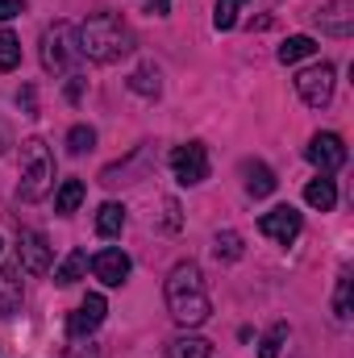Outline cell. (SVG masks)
I'll use <instances>...</instances> for the list:
<instances>
[{"mask_svg":"<svg viewBox=\"0 0 354 358\" xmlns=\"http://www.w3.org/2000/svg\"><path fill=\"white\" fill-rule=\"evenodd\" d=\"M76 50H80V59L108 67V63H117L134 50V34L117 13H96L76 29Z\"/></svg>","mask_w":354,"mask_h":358,"instance_id":"1","label":"cell"},{"mask_svg":"<svg viewBox=\"0 0 354 358\" xmlns=\"http://www.w3.org/2000/svg\"><path fill=\"white\" fill-rule=\"evenodd\" d=\"M163 296H167V308H171V317H176L179 325H204L208 321V313H213V300H208V287H204V275L196 263H176L171 275H167V287H163Z\"/></svg>","mask_w":354,"mask_h":358,"instance_id":"2","label":"cell"},{"mask_svg":"<svg viewBox=\"0 0 354 358\" xmlns=\"http://www.w3.org/2000/svg\"><path fill=\"white\" fill-rule=\"evenodd\" d=\"M50 187H55V155H50V146L42 138H25L21 142V183H17V196L34 204Z\"/></svg>","mask_w":354,"mask_h":358,"instance_id":"3","label":"cell"},{"mask_svg":"<svg viewBox=\"0 0 354 358\" xmlns=\"http://www.w3.org/2000/svg\"><path fill=\"white\" fill-rule=\"evenodd\" d=\"M80 59L76 50V29L67 21H55L46 34H42V67L50 76H71V63Z\"/></svg>","mask_w":354,"mask_h":358,"instance_id":"4","label":"cell"},{"mask_svg":"<svg viewBox=\"0 0 354 358\" xmlns=\"http://www.w3.org/2000/svg\"><path fill=\"white\" fill-rule=\"evenodd\" d=\"M171 171L183 187H196L208 179V146L204 142H183L171 150Z\"/></svg>","mask_w":354,"mask_h":358,"instance_id":"5","label":"cell"},{"mask_svg":"<svg viewBox=\"0 0 354 358\" xmlns=\"http://www.w3.org/2000/svg\"><path fill=\"white\" fill-rule=\"evenodd\" d=\"M296 92L309 108H325L334 100V67L330 63H313L296 76Z\"/></svg>","mask_w":354,"mask_h":358,"instance_id":"6","label":"cell"},{"mask_svg":"<svg viewBox=\"0 0 354 358\" xmlns=\"http://www.w3.org/2000/svg\"><path fill=\"white\" fill-rule=\"evenodd\" d=\"M300 229H304V217L292 204H279V208H271V213L259 217V234L271 238V242H279V246H292L300 238Z\"/></svg>","mask_w":354,"mask_h":358,"instance_id":"7","label":"cell"},{"mask_svg":"<svg viewBox=\"0 0 354 358\" xmlns=\"http://www.w3.org/2000/svg\"><path fill=\"white\" fill-rule=\"evenodd\" d=\"M309 163L321 171V176H334V171H342L346 167V142L338 138V134H313V142H309Z\"/></svg>","mask_w":354,"mask_h":358,"instance_id":"8","label":"cell"},{"mask_svg":"<svg viewBox=\"0 0 354 358\" xmlns=\"http://www.w3.org/2000/svg\"><path fill=\"white\" fill-rule=\"evenodd\" d=\"M104 313H108V304H104V296L100 292H92V296H84V304L67 317V338H76V342H84V338H92L96 329H100V321H104Z\"/></svg>","mask_w":354,"mask_h":358,"instance_id":"9","label":"cell"},{"mask_svg":"<svg viewBox=\"0 0 354 358\" xmlns=\"http://www.w3.org/2000/svg\"><path fill=\"white\" fill-rule=\"evenodd\" d=\"M313 21H317L321 34H330V38H351L354 34V0H325V4L313 13Z\"/></svg>","mask_w":354,"mask_h":358,"instance_id":"10","label":"cell"},{"mask_svg":"<svg viewBox=\"0 0 354 358\" xmlns=\"http://www.w3.org/2000/svg\"><path fill=\"white\" fill-rule=\"evenodd\" d=\"M17 255H21V267L29 275H46L50 271V242L38 229H21L17 234Z\"/></svg>","mask_w":354,"mask_h":358,"instance_id":"11","label":"cell"},{"mask_svg":"<svg viewBox=\"0 0 354 358\" xmlns=\"http://www.w3.org/2000/svg\"><path fill=\"white\" fill-rule=\"evenodd\" d=\"M92 275H96L104 287H121V283L129 279V255H125V250H117V246L100 250V255L92 259Z\"/></svg>","mask_w":354,"mask_h":358,"instance_id":"12","label":"cell"},{"mask_svg":"<svg viewBox=\"0 0 354 358\" xmlns=\"http://www.w3.org/2000/svg\"><path fill=\"white\" fill-rule=\"evenodd\" d=\"M21 275L13 267H0V317H13L21 308Z\"/></svg>","mask_w":354,"mask_h":358,"instance_id":"13","label":"cell"},{"mask_svg":"<svg viewBox=\"0 0 354 358\" xmlns=\"http://www.w3.org/2000/svg\"><path fill=\"white\" fill-rule=\"evenodd\" d=\"M242 176H246V192H250L255 200L271 196V192H275V183H279L275 171H271L267 163H246V167H242Z\"/></svg>","mask_w":354,"mask_h":358,"instance_id":"14","label":"cell"},{"mask_svg":"<svg viewBox=\"0 0 354 358\" xmlns=\"http://www.w3.org/2000/svg\"><path fill=\"white\" fill-rule=\"evenodd\" d=\"M125 229V208L117 204V200H104L100 208H96V234L100 238H117Z\"/></svg>","mask_w":354,"mask_h":358,"instance_id":"15","label":"cell"},{"mask_svg":"<svg viewBox=\"0 0 354 358\" xmlns=\"http://www.w3.org/2000/svg\"><path fill=\"white\" fill-rule=\"evenodd\" d=\"M167 358H213V342L196 338V334H183L176 342H167Z\"/></svg>","mask_w":354,"mask_h":358,"instance_id":"16","label":"cell"},{"mask_svg":"<svg viewBox=\"0 0 354 358\" xmlns=\"http://www.w3.org/2000/svg\"><path fill=\"white\" fill-rule=\"evenodd\" d=\"M125 84H129V92H138V96H146V100H155V96L163 92V80H159V67H155V63H142Z\"/></svg>","mask_w":354,"mask_h":358,"instance_id":"17","label":"cell"},{"mask_svg":"<svg viewBox=\"0 0 354 358\" xmlns=\"http://www.w3.org/2000/svg\"><path fill=\"white\" fill-rule=\"evenodd\" d=\"M304 200L313 204V208H321V213H330L334 204H338V187H334V179L330 176H317L309 187H304Z\"/></svg>","mask_w":354,"mask_h":358,"instance_id":"18","label":"cell"},{"mask_svg":"<svg viewBox=\"0 0 354 358\" xmlns=\"http://www.w3.org/2000/svg\"><path fill=\"white\" fill-rule=\"evenodd\" d=\"M213 255H217V263H238V259L246 255L242 234H238V229H221V234L213 238Z\"/></svg>","mask_w":354,"mask_h":358,"instance_id":"19","label":"cell"},{"mask_svg":"<svg viewBox=\"0 0 354 358\" xmlns=\"http://www.w3.org/2000/svg\"><path fill=\"white\" fill-rule=\"evenodd\" d=\"M80 204H84V183H80V179H63V183H59V192H55V213L71 217Z\"/></svg>","mask_w":354,"mask_h":358,"instance_id":"20","label":"cell"},{"mask_svg":"<svg viewBox=\"0 0 354 358\" xmlns=\"http://www.w3.org/2000/svg\"><path fill=\"white\" fill-rule=\"evenodd\" d=\"M84 271H88V255H84V250H71V255L59 263V271H55V283H59V287H71V283L84 279Z\"/></svg>","mask_w":354,"mask_h":358,"instance_id":"21","label":"cell"},{"mask_svg":"<svg viewBox=\"0 0 354 358\" xmlns=\"http://www.w3.org/2000/svg\"><path fill=\"white\" fill-rule=\"evenodd\" d=\"M309 55H317V42H313L309 34H296V38H288V42L275 50L279 63H300V59H309Z\"/></svg>","mask_w":354,"mask_h":358,"instance_id":"22","label":"cell"},{"mask_svg":"<svg viewBox=\"0 0 354 358\" xmlns=\"http://www.w3.org/2000/svg\"><path fill=\"white\" fill-rule=\"evenodd\" d=\"M283 342H288V321H275L267 329V338L259 342V358H279L283 355Z\"/></svg>","mask_w":354,"mask_h":358,"instance_id":"23","label":"cell"},{"mask_svg":"<svg viewBox=\"0 0 354 358\" xmlns=\"http://www.w3.org/2000/svg\"><path fill=\"white\" fill-rule=\"evenodd\" d=\"M351 287H354L351 267H342V275H338V292H334V317H338V321H351Z\"/></svg>","mask_w":354,"mask_h":358,"instance_id":"24","label":"cell"},{"mask_svg":"<svg viewBox=\"0 0 354 358\" xmlns=\"http://www.w3.org/2000/svg\"><path fill=\"white\" fill-rule=\"evenodd\" d=\"M21 63V42L13 29H0V71H17Z\"/></svg>","mask_w":354,"mask_h":358,"instance_id":"25","label":"cell"},{"mask_svg":"<svg viewBox=\"0 0 354 358\" xmlns=\"http://www.w3.org/2000/svg\"><path fill=\"white\" fill-rule=\"evenodd\" d=\"M242 4H246V0H217V8H213V25H217V29H234L238 17H242Z\"/></svg>","mask_w":354,"mask_h":358,"instance_id":"26","label":"cell"},{"mask_svg":"<svg viewBox=\"0 0 354 358\" xmlns=\"http://www.w3.org/2000/svg\"><path fill=\"white\" fill-rule=\"evenodd\" d=\"M92 146H96V129H92V125H76V129L67 134V150H71V155H84Z\"/></svg>","mask_w":354,"mask_h":358,"instance_id":"27","label":"cell"},{"mask_svg":"<svg viewBox=\"0 0 354 358\" xmlns=\"http://www.w3.org/2000/svg\"><path fill=\"white\" fill-rule=\"evenodd\" d=\"M21 8H25V0H0V21H13V17H21Z\"/></svg>","mask_w":354,"mask_h":358,"instance_id":"28","label":"cell"},{"mask_svg":"<svg viewBox=\"0 0 354 358\" xmlns=\"http://www.w3.org/2000/svg\"><path fill=\"white\" fill-rule=\"evenodd\" d=\"M63 358H100V350H96L92 342H88V346H67V355H63Z\"/></svg>","mask_w":354,"mask_h":358,"instance_id":"29","label":"cell"},{"mask_svg":"<svg viewBox=\"0 0 354 358\" xmlns=\"http://www.w3.org/2000/svg\"><path fill=\"white\" fill-rule=\"evenodd\" d=\"M80 92H84V80H80V76H71V84H67V96H71V100H80Z\"/></svg>","mask_w":354,"mask_h":358,"instance_id":"30","label":"cell"},{"mask_svg":"<svg viewBox=\"0 0 354 358\" xmlns=\"http://www.w3.org/2000/svg\"><path fill=\"white\" fill-rule=\"evenodd\" d=\"M167 4H171V0H150V4H146V8H150V13H155V17H163V13H167Z\"/></svg>","mask_w":354,"mask_h":358,"instance_id":"31","label":"cell"}]
</instances>
